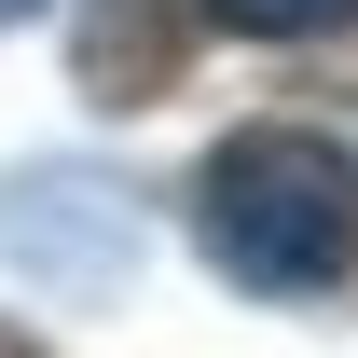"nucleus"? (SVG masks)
I'll return each mask as SVG.
<instances>
[{"mask_svg": "<svg viewBox=\"0 0 358 358\" xmlns=\"http://www.w3.org/2000/svg\"><path fill=\"white\" fill-rule=\"evenodd\" d=\"M0 358H42V331H14V317H0Z\"/></svg>", "mask_w": 358, "mask_h": 358, "instance_id": "5", "label": "nucleus"}, {"mask_svg": "<svg viewBox=\"0 0 358 358\" xmlns=\"http://www.w3.org/2000/svg\"><path fill=\"white\" fill-rule=\"evenodd\" d=\"M193 248L262 303L345 289L358 275V152L317 124H234L193 166Z\"/></svg>", "mask_w": 358, "mask_h": 358, "instance_id": "1", "label": "nucleus"}, {"mask_svg": "<svg viewBox=\"0 0 358 358\" xmlns=\"http://www.w3.org/2000/svg\"><path fill=\"white\" fill-rule=\"evenodd\" d=\"M207 28H234V42H331V28H358V0H207Z\"/></svg>", "mask_w": 358, "mask_h": 358, "instance_id": "4", "label": "nucleus"}, {"mask_svg": "<svg viewBox=\"0 0 358 358\" xmlns=\"http://www.w3.org/2000/svg\"><path fill=\"white\" fill-rule=\"evenodd\" d=\"M179 83V0H83V96L138 110Z\"/></svg>", "mask_w": 358, "mask_h": 358, "instance_id": "3", "label": "nucleus"}, {"mask_svg": "<svg viewBox=\"0 0 358 358\" xmlns=\"http://www.w3.org/2000/svg\"><path fill=\"white\" fill-rule=\"evenodd\" d=\"M0 248H14V262H42V275H69V289H96V275L138 262V221H124V193L42 166V179H0Z\"/></svg>", "mask_w": 358, "mask_h": 358, "instance_id": "2", "label": "nucleus"}, {"mask_svg": "<svg viewBox=\"0 0 358 358\" xmlns=\"http://www.w3.org/2000/svg\"><path fill=\"white\" fill-rule=\"evenodd\" d=\"M14 14H28V0H0V28H14Z\"/></svg>", "mask_w": 358, "mask_h": 358, "instance_id": "6", "label": "nucleus"}]
</instances>
